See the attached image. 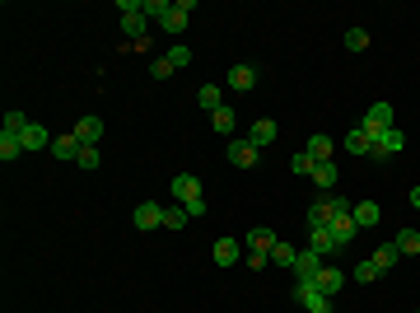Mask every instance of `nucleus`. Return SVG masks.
<instances>
[{"label": "nucleus", "instance_id": "1", "mask_svg": "<svg viewBox=\"0 0 420 313\" xmlns=\"http://www.w3.org/2000/svg\"><path fill=\"white\" fill-rule=\"evenodd\" d=\"M173 197H177V206H187V215H192V220H201V215H206L201 178H192V173H177V178H173Z\"/></svg>", "mask_w": 420, "mask_h": 313}, {"label": "nucleus", "instance_id": "2", "mask_svg": "<svg viewBox=\"0 0 420 313\" xmlns=\"http://www.w3.org/2000/svg\"><path fill=\"white\" fill-rule=\"evenodd\" d=\"M117 10H122V33L131 43L145 47V33H150V19H145V0H117Z\"/></svg>", "mask_w": 420, "mask_h": 313}, {"label": "nucleus", "instance_id": "3", "mask_svg": "<svg viewBox=\"0 0 420 313\" xmlns=\"http://www.w3.org/2000/svg\"><path fill=\"white\" fill-rule=\"evenodd\" d=\"M197 10V5H192V0H168V10H164V19H159V28H164V33H182V28H187V14Z\"/></svg>", "mask_w": 420, "mask_h": 313}, {"label": "nucleus", "instance_id": "4", "mask_svg": "<svg viewBox=\"0 0 420 313\" xmlns=\"http://www.w3.org/2000/svg\"><path fill=\"white\" fill-rule=\"evenodd\" d=\"M402 150H407V136H402V126H387V131L374 136V150H369V155H374V159H387V155H402Z\"/></svg>", "mask_w": 420, "mask_h": 313}, {"label": "nucleus", "instance_id": "5", "mask_svg": "<svg viewBox=\"0 0 420 313\" xmlns=\"http://www.w3.org/2000/svg\"><path fill=\"white\" fill-rule=\"evenodd\" d=\"M257 159H262V150H257L248 136H233V141H229V164L233 168H253Z\"/></svg>", "mask_w": 420, "mask_h": 313}, {"label": "nucleus", "instance_id": "6", "mask_svg": "<svg viewBox=\"0 0 420 313\" xmlns=\"http://www.w3.org/2000/svg\"><path fill=\"white\" fill-rule=\"evenodd\" d=\"M136 229H164V202H140L131 211Z\"/></svg>", "mask_w": 420, "mask_h": 313}, {"label": "nucleus", "instance_id": "7", "mask_svg": "<svg viewBox=\"0 0 420 313\" xmlns=\"http://www.w3.org/2000/svg\"><path fill=\"white\" fill-rule=\"evenodd\" d=\"M276 243H280V238L271 234L266 224H257V229H248V234H243V248H248V253H266V258H271V248H276Z\"/></svg>", "mask_w": 420, "mask_h": 313}, {"label": "nucleus", "instance_id": "8", "mask_svg": "<svg viewBox=\"0 0 420 313\" xmlns=\"http://www.w3.org/2000/svg\"><path fill=\"white\" fill-rule=\"evenodd\" d=\"M322 267H327V258H322V253H313V248H299V262H294V276H299V280H313Z\"/></svg>", "mask_w": 420, "mask_h": 313}, {"label": "nucleus", "instance_id": "9", "mask_svg": "<svg viewBox=\"0 0 420 313\" xmlns=\"http://www.w3.org/2000/svg\"><path fill=\"white\" fill-rule=\"evenodd\" d=\"M294 300L304 304V309H309V313H313V309H322V304H332V300H327V295L318 290V280H294Z\"/></svg>", "mask_w": 420, "mask_h": 313}, {"label": "nucleus", "instance_id": "10", "mask_svg": "<svg viewBox=\"0 0 420 313\" xmlns=\"http://www.w3.org/2000/svg\"><path fill=\"white\" fill-rule=\"evenodd\" d=\"M70 136H75L79 145H99V141H103V117H79Z\"/></svg>", "mask_w": 420, "mask_h": 313}, {"label": "nucleus", "instance_id": "11", "mask_svg": "<svg viewBox=\"0 0 420 313\" xmlns=\"http://www.w3.org/2000/svg\"><path fill=\"white\" fill-rule=\"evenodd\" d=\"M276 136H280V126L271 122V117H262V122H253V126H248V141H253L257 150H266V145H276Z\"/></svg>", "mask_w": 420, "mask_h": 313}, {"label": "nucleus", "instance_id": "12", "mask_svg": "<svg viewBox=\"0 0 420 313\" xmlns=\"http://www.w3.org/2000/svg\"><path fill=\"white\" fill-rule=\"evenodd\" d=\"M327 229H332V238H336V248H346V243H355V234H360V224H355V215L346 211V215H336L332 224H327Z\"/></svg>", "mask_w": 420, "mask_h": 313}, {"label": "nucleus", "instance_id": "13", "mask_svg": "<svg viewBox=\"0 0 420 313\" xmlns=\"http://www.w3.org/2000/svg\"><path fill=\"white\" fill-rule=\"evenodd\" d=\"M360 126H365V131H369V136H378V131H387V126H392V108H387V103H374V108H369V112H365V122H360Z\"/></svg>", "mask_w": 420, "mask_h": 313}, {"label": "nucleus", "instance_id": "14", "mask_svg": "<svg viewBox=\"0 0 420 313\" xmlns=\"http://www.w3.org/2000/svg\"><path fill=\"white\" fill-rule=\"evenodd\" d=\"M243 253H248V248L238 243V238H215V262H220V267H233V262H243Z\"/></svg>", "mask_w": 420, "mask_h": 313}, {"label": "nucleus", "instance_id": "15", "mask_svg": "<svg viewBox=\"0 0 420 313\" xmlns=\"http://www.w3.org/2000/svg\"><path fill=\"white\" fill-rule=\"evenodd\" d=\"M19 141H23V155H38V150H52V136H47V126H28V131H23L19 136Z\"/></svg>", "mask_w": 420, "mask_h": 313}, {"label": "nucleus", "instance_id": "16", "mask_svg": "<svg viewBox=\"0 0 420 313\" xmlns=\"http://www.w3.org/2000/svg\"><path fill=\"white\" fill-rule=\"evenodd\" d=\"M229 89H233V94L257 89V70H253V66H229Z\"/></svg>", "mask_w": 420, "mask_h": 313}, {"label": "nucleus", "instance_id": "17", "mask_svg": "<svg viewBox=\"0 0 420 313\" xmlns=\"http://www.w3.org/2000/svg\"><path fill=\"white\" fill-rule=\"evenodd\" d=\"M313 280H318V290L327 295V300H332V295H336V290L346 285V271H336V267H322V271H318Z\"/></svg>", "mask_w": 420, "mask_h": 313}, {"label": "nucleus", "instance_id": "18", "mask_svg": "<svg viewBox=\"0 0 420 313\" xmlns=\"http://www.w3.org/2000/svg\"><path fill=\"white\" fill-rule=\"evenodd\" d=\"M346 150H350V155H369V150H374V136H369L365 126H350V131H346Z\"/></svg>", "mask_w": 420, "mask_h": 313}, {"label": "nucleus", "instance_id": "19", "mask_svg": "<svg viewBox=\"0 0 420 313\" xmlns=\"http://www.w3.org/2000/svg\"><path fill=\"white\" fill-rule=\"evenodd\" d=\"M350 215H355V224H360V229H374L383 211H378V202H355V206H350Z\"/></svg>", "mask_w": 420, "mask_h": 313}, {"label": "nucleus", "instance_id": "20", "mask_svg": "<svg viewBox=\"0 0 420 313\" xmlns=\"http://www.w3.org/2000/svg\"><path fill=\"white\" fill-rule=\"evenodd\" d=\"M304 155L313 159V164H327V159H332V136H309V150H304Z\"/></svg>", "mask_w": 420, "mask_h": 313}, {"label": "nucleus", "instance_id": "21", "mask_svg": "<svg viewBox=\"0 0 420 313\" xmlns=\"http://www.w3.org/2000/svg\"><path fill=\"white\" fill-rule=\"evenodd\" d=\"M210 122H215V131H220V136H229V141L238 136V122H233V108H229V103L210 112Z\"/></svg>", "mask_w": 420, "mask_h": 313}, {"label": "nucleus", "instance_id": "22", "mask_svg": "<svg viewBox=\"0 0 420 313\" xmlns=\"http://www.w3.org/2000/svg\"><path fill=\"white\" fill-rule=\"evenodd\" d=\"M309 248H313V253H322V258H332V253H336L332 229H309Z\"/></svg>", "mask_w": 420, "mask_h": 313}, {"label": "nucleus", "instance_id": "23", "mask_svg": "<svg viewBox=\"0 0 420 313\" xmlns=\"http://www.w3.org/2000/svg\"><path fill=\"white\" fill-rule=\"evenodd\" d=\"M271 262H276V267H285V271H294V262H299V248L280 238V243L271 248Z\"/></svg>", "mask_w": 420, "mask_h": 313}, {"label": "nucleus", "instance_id": "24", "mask_svg": "<svg viewBox=\"0 0 420 313\" xmlns=\"http://www.w3.org/2000/svg\"><path fill=\"white\" fill-rule=\"evenodd\" d=\"M52 155L75 164V159H79V141H75V136H56V141H52Z\"/></svg>", "mask_w": 420, "mask_h": 313}, {"label": "nucleus", "instance_id": "25", "mask_svg": "<svg viewBox=\"0 0 420 313\" xmlns=\"http://www.w3.org/2000/svg\"><path fill=\"white\" fill-rule=\"evenodd\" d=\"M392 243H397L402 258H411V253H420V229H397V238H392Z\"/></svg>", "mask_w": 420, "mask_h": 313}, {"label": "nucleus", "instance_id": "26", "mask_svg": "<svg viewBox=\"0 0 420 313\" xmlns=\"http://www.w3.org/2000/svg\"><path fill=\"white\" fill-rule=\"evenodd\" d=\"M19 155H23V141L14 131H0V159L10 164V159H19Z\"/></svg>", "mask_w": 420, "mask_h": 313}, {"label": "nucleus", "instance_id": "27", "mask_svg": "<svg viewBox=\"0 0 420 313\" xmlns=\"http://www.w3.org/2000/svg\"><path fill=\"white\" fill-rule=\"evenodd\" d=\"M197 103H201V108H206V112L224 108V99H220V84H201V89H197Z\"/></svg>", "mask_w": 420, "mask_h": 313}, {"label": "nucleus", "instance_id": "28", "mask_svg": "<svg viewBox=\"0 0 420 313\" xmlns=\"http://www.w3.org/2000/svg\"><path fill=\"white\" fill-rule=\"evenodd\" d=\"M397 258H402V253H397V243L387 238V243L374 253V267H378V271H387V267H397Z\"/></svg>", "mask_w": 420, "mask_h": 313}, {"label": "nucleus", "instance_id": "29", "mask_svg": "<svg viewBox=\"0 0 420 313\" xmlns=\"http://www.w3.org/2000/svg\"><path fill=\"white\" fill-rule=\"evenodd\" d=\"M313 182H318L322 192H332V187H336V164H332V159H327V164H318V168H313Z\"/></svg>", "mask_w": 420, "mask_h": 313}, {"label": "nucleus", "instance_id": "30", "mask_svg": "<svg viewBox=\"0 0 420 313\" xmlns=\"http://www.w3.org/2000/svg\"><path fill=\"white\" fill-rule=\"evenodd\" d=\"M28 126H33V122H28V112H19V108H10V112H5V131L23 136V131H28Z\"/></svg>", "mask_w": 420, "mask_h": 313}, {"label": "nucleus", "instance_id": "31", "mask_svg": "<svg viewBox=\"0 0 420 313\" xmlns=\"http://www.w3.org/2000/svg\"><path fill=\"white\" fill-rule=\"evenodd\" d=\"M192 215H187V206H164V229H182Z\"/></svg>", "mask_w": 420, "mask_h": 313}, {"label": "nucleus", "instance_id": "32", "mask_svg": "<svg viewBox=\"0 0 420 313\" xmlns=\"http://www.w3.org/2000/svg\"><path fill=\"white\" fill-rule=\"evenodd\" d=\"M350 276H355V280H360V285H374V280H378V276H383V271H378V267H374V258H365V262H360V267H355V271H350Z\"/></svg>", "mask_w": 420, "mask_h": 313}, {"label": "nucleus", "instance_id": "33", "mask_svg": "<svg viewBox=\"0 0 420 313\" xmlns=\"http://www.w3.org/2000/svg\"><path fill=\"white\" fill-rule=\"evenodd\" d=\"M313 168H318V164H313V159L304 155V150H299V155L289 159V173H294V178H313Z\"/></svg>", "mask_w": 420, "mask_h": 313}, {"label": "nucleus", "instance_id": "34", "mask_svg": "<svg viewBox=\"0 0 420 313\" xmlns=\"http://www.w3.org/2000/svg\"><path fill=\"white\" fill-rule=\"evenodd\" d=\"M79 168H99L103 164V155H99V145H79V159H75Z\"/></svg>", "mask_w": 420, "mask_h": 313}, {"label": "nucleus", "instance_id": "35", "mask_svg": "<svg viewBox=\"0 0 420 313\" xmlns=\"http://www.w3.org/2000/svg\"><path fill=\"white\" fill-rule=\"evenodd\" d=\"M168 61H173V66L182 70V66L192 61V47H187V43H173V47H168Z\"/></svg>", "mask_w": 420, "mask_h": 313}, {"label": "nucleus", "instance_id": "36", "mask_svg": "<svg viewBox=\"0 0 420 313\" xmlns=\"http://www.w3.org/2000/svg\"><path fill=\"white\" fill-rule=\"evenodd\" d=\"M346 47H350V52H365L369 33H365V28H346Z\"/></svg>", "mask_w": 420, "mask_h": 313}, {"label": "nucleus", "instance_id": "37", "mask_svg": "<svg viewBox=\"0 0 420 313\" xmlns=\"http://www.w3.org/2000/svg\"><path fill=\"white\" fill-rule=\"evenodd\" d=\"M173 61H168V56H155V61H150V75H155V79H168V75H173Z\"/></svg>", "mask_w": 420, "mask_h": 313}, {"label": "nucleus", "instance_id": "38", "mask_svg": "<svg viewBox=\"0 0 420 313\" xmlns=\"http://www.w3.org/2000/svg\"><path fill=\"white\" fill-rule=\"evenodd\" d=\"M243 262H248V267H253V271H262V267H266V262H271V258H266V253H243Z\"/></svg>", "mask_w": 420, "mask_h": 313}, {"label": "nucleus", "instance_id": "39", "mask_svg": "<svg viewBox=\"0 0 420 313\" xmlns=\"http://www.w3.org/2000/svg\"><path fill=\"white\" fill-rule=\"evenodd\" d=\"M411 206H416V211H420V187H411Z\"/></svg>", "mask_w": 420, "mask_h": 313}, {"label": "nucleus", "instance_id": "40", "mask_svg": "<svg viewBox=\"0 0 420 313\" xmlns=\"http://www.w3.org/2000/svg\"><path fill=\"white\" fill-rule=\"evenodd\" d=\"M313 313H332V304H322V309H313Z\"/></svg>", "mask_w": 420, "mask_h": 313}, {"label": "nucleus", "instance_id": "41", "mask_svg": "<svg viewBox=\"0 0 420 313\" xmlns=\"http://www.w3.org/2000/svg\"><path fill=\"white\" fill-rule=\"evenodd\" d=\"M416 313H420V309H416Z\"/></svg>", "mask_w": 420, "mask_h": 313}]
</instances>
